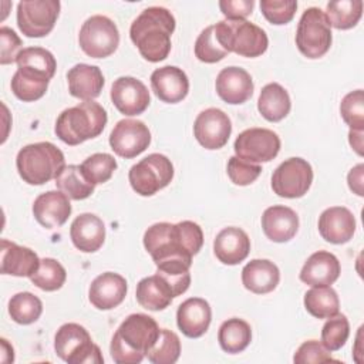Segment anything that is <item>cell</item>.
Segmentation results:
<instances>
[{
	"label": "cell",
	"instance_id": "cell-1",
	"mask_svg": "<svg viewBox=\"0 0 364 364\" xmlns=\"http://www.w3.org/2000/svg\"><path fill=\"white\" fill-rule=\"evenodd\" d=\"M202 245L203 232L192 220L154 223L144 233V246L156 266L178 263L191 267Z\"/></svg>",
	"mask_w": 364,
	"mask_h": 364
},
{
	"label": "cell",
	"instance_id": "cell-2",
	"mask_svg": "<svg viewBox=\"0 0 364 364\" xmlns=\"http://www.w3.org/2000/svg\"><path fill=\"white\" fill-rule=\"evenodd\" d=\"M173 30L175 17L172 13L165 7L152 6L142 10L131 23L129 37L146 61L159 63L171 51Z\"/></svg>",
	"mask_w": 364,
	"mask_h": 364
},
{
	"label": "cell",
	"instance_id": "cell-3",
	"mask_svg": "<svg viewBox=\"0 0 364 364\" xmlns=\"http://www.w3.org/2000/svg\"><path fill=\"white\" fill-rule=\"evenodd\" d=\"M161 333L154 317L142 313L129 314L117 328L109 353L117 364H139Z\"/></svg>",
	"mask_w": 364,
	"mask_h": 364
},
{
	"label": "cell",
	"instance_id": "cell-4",
	"mask_svg": "<svg viewBox=\"0 0 364 364\" xmlns=\"http://www.w3.org/2000/svg\"><path fill=\"white\" fill-rule=\"evenodd\" d=\"M107 111L95 101H84L64 109L55 121V135L67 145H78L98 136L107 125Z\"/></svg>",
	"mask_w": 364,
	"mask_h": 364
},
{
	"label": "cell",
	"instance_id": "cell-5",
	"mask_svg": "<svg viewBox=\"0 0 364 364\" xmlns=\"http://www.w3.org/2000/svg\"><path fill=\"white\" fill-rule=\"evenodd\" d=\"M20 178L28 185H43L55 179L65 166L64 154L51 142H36L23 146L16 158Z\"/></svg>",
	"mask_w": 364,
	"mask_h": 364
},
{
	"label": "cell",
	"instance_id": "cell-6",
	"mask_svg": "<svg viewBox=\"0 0 364 364\" xmlns=\"http://www.w3.org/2000/svg\"><path fill=\"white\" fill-rule=\"evenodd\" d=\"M213 26L220 46L228 53L253 58L267 50L269 40L264 30L250 21L226 18Z\"/></svg>",
	"mask_w": 364,
	"mask_h": 364
},
{
	"label": "cell",
	"instance_id": "cell-7",
	"mask_svg": "<svg viewBox=\"0 0 364 364\" xmlns=\"http://www.w3.org/2000/svg\"><path fill=\"white\" fill-rule=\"evenodd\" d=\"M55 354L68 364H101V350L92 343L90 333L77 323L63 324L54 337Z\"/></svg>",
	"mask_w": 364,
	"mask_h": 364
},
{
	"label": "cell",
	"instance_id": "cell-8",
	"mask_svg": "<svg viewBox=\"0 0 364 364\" xmlns=\"http://www.w3.org/2000/svg\"><path fill=\"white\" fill-rule=\"evenodd\" d=\"M331 26L323 10L309 7L303 11L296 31V46L307 58H320L331 47Z\"/></svg>",
	"mask_w": 364,
	"mask_h": 364
},
{
	"label": "cell",
	"instance_id": "cell-9",
	"mask_svg": "<svg viewBox=\"0 0 364 364\" xmlns=\"http://www.w3.org/2000/svg\"><path fill=\"white\" fill-rule=\"evenodd\" d=\"M173 165L162 154H149L131 166L128 179L131 188L141 196H152L171 183Z\"/></svg>",
	"mask_w": 364,
	"mask_h": 364
},
{
	"label": "cell",
	"instance_id": "cell-10",
	"mask_svg": "<svg viewBox=\"0 0 364 364\" xmlns=\"http://www.w3.org/2000/svg\"><path fill=\"white\" fill-rule=\"evenodd\" d=\"M78 43L88 57L104 58L118 48L119 31L111 18L95 14L82 23L78 34Z\"/></svg>",
	"mask_w": 364,
	"mask_h": 364
},
{
	"label": "cell",
	"instance_id": "cell-11",
	"mask_svg": "<svg viewBox=\"0 0 364 364\" xmlns=\"http://www.w3.org/2000/svg\"><path fill=\"white\" fill-rule=\"evenodd\" d=\"M58 0H23L17 4V26L27 37H44L60 14Z\"/></svg>",
	"mask_w": 364,
	"mask_h": 364
},
{
	"label": "cell",
	"instance_id": "cell-12",
	"mask_svg": "<svg viewBox=\"0 0 364 364\" xmlns=\"http://www.w3.org/2000/svg\"><path fill=\"white\" fill-rule=\"evenodd\" d=\"M313 182L311 165L299 156L282 162L272 175V189L282 198H301Z\"/></svg>",
	"mask_w": 364,
	"mask_h": 364
},
{
	"label": "cell",
	"instance_id": "cell-13",
	"mask_svg": "<svg viewBox=\"0 0 364 364\" xmlns=\"http://www.w3.org/2000/svg\"><path fill=\"white\" fill-rule=\"evenodd\" d=\"M233 148L236 156L247 162H269L280 151V138L267 128H249L237 135Z\"/></svg>",
	"mask_w": 364,
	"mask_h": 364
},
{
	"label": "cell",
	"instance_id": "cell-14",
	"mask_svg": "<svg viewBox=\"0 0 364 364\" xmlns=\"http://www.w3.org/2000/svg\"><path fill=\"white\" fill-rule=\"evenodd\" d=\"M151 144V132L139 119H121L109 134L111 149L122 158H135Z\"/></svg>",
	"mask_w": 364,
	"mask_h": 364
},
{
	"label": "cell",
	"instance_id": "cell-15",
	"mask_svg": "<svg viewBox=\"0 0 364 364\" xmlns=\"http://www.w3.org/2000/svg\"><path fill=\"white\" fill-rule=\"evenodd\" d=\"M232 122L222 109L206 108L195 119L193 135L206 149H219L228 144Z\"/></svg>",
	"mask_w": 364,
	"mask_h": 364
},
{
	"label": "cell",
	"instance_id": "cell-16",
	"mask_svg": "<svg viewBox=\"0 0 364 364\" xmlns=\"http://www.w3.org/2000/svg\"><path fill=\"white\" fill-rule=\"evenodd\" d=\"M111 101L121 114L132 117L142 114L148 108L151 97L142 81L125 75L112 82Z\"/></svg>",
	"mask_w": 364,
	"mask_h": 364
},
{
	"label": "cell",
	"instance_id": "cell-17",
	"mask_svg": "<svg viewBox=\"0 0 364 364\" xmlns=\"http://www.w3.org/2000/svg\"><path fill=\"white\" fill-rule=\"evenodd\" d=\"M127 280L114 272L97 276L90 284L88 299L98 310H111L119 306L127 296Z\"/></svg>",
	"mask_w": 364,
	"mask_h": 364
},
{
	"label": "cell",
	"instance_id": "cell-18",
	"mask_svg": "<svg viewBox=\"0 0 364 364\" xmlns=\"http://www.w3.org/2000/svg\"><path fill=\"white\" fill-rule=\"evenodd\" d=\"M36 220L46 229L63 226L71 215L70 198L61 191H48L38 195L33 203Z\"/></svg>",
	"mask_w": 364,
	"mask_h": 364
},
{
	"label": "cell",
	"instance_id": "cell-19",
	"mask_svg": "<svg viewBox=\"0 0 364 364\" xmlns=\"http://www.w3.org/2000/svg\"><path fill=\"white\" fill-rule=\"evenodd\" d=\"M151 87L161 101L175 104L188 95L189 80L182 68L165 65L151 74Z\"/></svg>",
	"mask_w": 364,
	"mask_h": 364
},
{
	"label": "cell",
	"instance_id": "cell-20",
	"mask_svg": "<svg viewBox=\"0 0 364 364\" xmlns=\"http://www.w3.org/2000/svg\"><path fill=\"white\" fill-rule=\"evenodd\" d=\"M216 92L228 104H243L253 94V80L240 67H226L216 77Z\"/></svg>",
	"mask_w": 364,
	"mask_h": 364
},
{
	"label": "cell",
	"instance_id": "cell-21",
	"mask_svg": "<svg viewBox=\"0 0 364 364\" xmlns=\"http://www.w3.org/2000/svg\"><path fill=\"white\" fill-rule=\"evenodd\" d=\"M318 232L326 242L347 243L355 232L354 215L344 206H331L318 218Z\"/></svg>",
	"mask_w": 364,
	"mask_h": 364
},
{
	"label": "cell",
	"instance_id": "cell-22",
	"mask_svg": "<svg viewBox=\"0 0 364 364\" xmlns=\"http://www.w3.org/2000/svg\"><path fill=\"white\" fill-rule=\"evenodd\" d=\"M212 310L209 303L200 297L186 299L176 311V324L189 338L203 336L210 324Z\"/></svg>",
	"mask_w": 364,
	"mask_h": 364
},
{
	"label": "cell",
	"instance_id": "cell-23",
	"mask_svg": "<svg viewBox=\"0 0 364 364\" xmlns=\"http://www.w3.org/2000/svg\"><path fill=\"white\" fill-rule=\"evenodd\" d=\"M262 229L272 242H289L299 230V216L289 206L273 205L262 215Z\"/></svg>",
	"mask_w": 364,
	"mask_h": 364
},
{
	"label": "cell",
	"instance_id": "cell-24",
	"mask_svg": "<svg viewBox=\"0 0 364 364\" xmlns=\"http://www.w3.org/2000/svg\"><path fill=\"white\" fill-rule=\"evenodd\" d=\"M213 252L218 260L223 264H237L247 257L250 252V239L240 228H225L215 237Z\"/></svg>",
	"mask_w": 364,
	"mask_h": 364
},
{
	"label": "cell",
	"instance_id": "cell-25",
	"mask_svg": "<svg viewBox=\"0 0 364 364\" xmlns=\"http://www.w3.org/2000/svg\"><path fill=\"white\" fill-rule=\"evenodd\" d=\"M70 237L78 250L97 252L105 240V225L94 213H81L70 226Z\"/></svg>",
	"mask_w": 364,
	"mask_h": 364
},
{
	"label": "cell",
	"instance_id": "cell-26",
	"mask_svg": "<svg viewBox=\"0 0 364 364\" xmlns=\"http://www.w3.org/2000/svg\"><path fill=\"white\" fill-rule=\"evenodd\" d=\"M338 259L326 250L313 253L300 270V280L309 286H330L340 276Z\"/></svg>",
	"mask_w": 364,
	"mask_h": 364
},
{
	"label": "cell",
	"instance_id": "cell-27",
	"mask_svg": "<svg viewBox=\"0 0 364 364\" xmlns=\"http://www.w3.org/2000/svg\"><path fill=\"white\" fill-rule=\"evenodd\" d=\"M40 266L37 253L7 239H1V273L16 277H31Z\"/></svg>",
	"mask_w": 364,
	"mask_h": 364
},
{
	"label": "cell",
	"instance_id": "cell-28",
	"mask_svg": "<svg viewBox=\"0 0 364 364\" xmlns=\"http://www.w3.org/2000/svg\"><path fill=\"white\" fill-rule=\"evenodd\" d=\"M68 91L73 97L92 101L97 98L104 87V75L97 65L75 64L67 73Z\"/></svg>",
	"mask_w": 364,
	"mask_h": 364
},
{
	"label": "cell",
	"instance_id": "cell-29",
	"mask_svg": "<svg viewBox=\"0 0 364 364\" xmlns=\"http://www.w3.org/2000/svg\"><path fill=\"white\" fill-rule=\"evenodd\" d=\"M280 280L279 267L267 259H253L242 270V283L245 289L256 294L273 291Z\"/></svg>",
	"mask_w": 364,
	"mask_h": 364
},
{
	"label": "cell",
	"instance_id": "cell-30",
	"mask_svg": "<svg viewBox=\"0 0 364 364\" xmlns=\"http://www.w3.org/2000/svg\"><path fill=\"white\" fill-rule=\"evenodd\" d=\"M135 296L139 306L151 311L166 309L175 299L171 284L158 273L141 279L136 284Z\"/></svg>",
	"mask_w": 364,
	"mask_h": 364
},
{
	"label": "cell",
	"instance_id": "cell-31",
	"mask_svg": "<svg viewBox=\"0 0 364 364\" xmlns=\"http://www.w3.org/2000/svg\"><path fill=\"white\" fill-rule=\"evenodd\" d=\"M291 102L289 92L277 82L266 84L257 100V109L270 122L282 121L290 112Z\"/></svg>",
	"mask_w": 364,
	"mask_h": 364
},
{
	"label": "cell",
	"instance_id": "cell-32",
	"mask_svg": "<svg viewBox=\"0 0 364 364\" xmlns=\"http://www.w3.org/2000/svg\"><path fill=\"white\" fill-rule=\"evenodd\" d=\"M252 340V328L247 321L233 317L222 323L218 331V341L223 351L237 354L243 351Z\"/></svg>",
	"mask_w": 364,
	"mask_h": 364
},
{
	"label": "cell",
	"instance_id": "cell-33",
	"mask_svg": "<svg viewBox=\"0 0 364 364\" xmlns=\"http://www.w3.org/2000/svg\"><path fill=\"white\" fill-rule=\"evenodd\" d=\"M304 307L316 318H330L338 314L340 300L330 286H314L304 294Z\"/></svg>",
	"mask_w": 364,
	"mask_h": 364
},
{
	"label": "cell",
	"instance_id": "cell-34",
	"mask_svg": "<svg viewBox=\"0 0 364 364\" xmlns=\"http://www.w3.org/2000/svg\"><path fill=\"white\" fill-rule=\"evenodd\" d=\"M48 82L50 80L44 75L17 68L11 78V91L18 100L31 102L40 100L46 94Z\"/></svg>",
	"mask_w": 364,
	"mask_h": 364
},
{
	"label": "cell",
	"instance_id": "cell-35",
	"mask_svg": "<svg viewBox=\"0 0 364 364\" xmlns=\"http://www.w3.org/2000/svg\"><path fill=\"white\" fill-rule=\"evenodd\" d=\"M57 188L73 200H82L95 189V185L88 182L81 172L80 165H65L55 178Z\"/></svg>",
	"mask_w": 364,
	"mask_h": 364
},
{
	"label": "cell",
	"instance_id": "cell-36",
	"mask_svg": "<svg viewBox=\"0 0 364 364\" xmlns=\"http://www.w3.org/2000/svg\"><path fill=\"white\" fill-rule=\"evenodd\" d=\"M331 27L338 30L353 28L363 16L361 0H337L330 1L324 11Z\"/></svg>",
	"mask_w": 364,
	"mask_h": 364
},
{
	"label": "cell",
	"instance_id": "cell-37",
	"mask_svg": "<svg viewBox=\"0 0 364 364\" xmlns=\"http://www.w3.org/2000/svg\"><path fill=\"white\" fill-rule=\"evenodd\" d=\"M18 70H27L51 80L55 74L57 63L54 55L43 47H26L20 51L17 60Z\"/></svg>",
	"mask_w": 364,
	"mask_h": 364
},
{
	"label": "cell",
	"instance_id": "cell-38",
	"mask_svg": "<svg viewBox=\"0 0 364 364\" xmlns=\"http://www.w3.org/2000/svg\"><path fill=\"white\" fill-rule=\"evenodd\" d=\"M41 313V300L30 291H20L14 294L9 301V314L11 320L18 324H31L40 318Z\"/></svg>",
	"mask_w": 364,
	"mask_h": 364
},
{
	"label": "cell",
	"instance_id": "cell-39",
	"mask_svg": "<svg viewBox=\"0 0 364 364\" xmlns=\"http://www.w3.org/2000/svg\"><path fill=\"white\" fill-rule=\"evenodd\" d=\"M67 279L64 266L53 257H44L40 260L37 272L30 277L31 283L44 291H55L63 287Z\"/></svg>",
	"mask_w": 364,
	"mask_h": 364
},
{
	"label": "cell",
	"instance_id": "cell-40",
	"mask_svg": "<svg viewBox=\"0 0 364 364\" xmlns=\"http://www.w3.org/2000/svg\"><path fill=\"white\" fill-rule=\"evenodd\" d=\"M181 355V340L179 337L168 330L161 328L159 337L155 344L148 350V360L154 364H173Z\"/></svg>",
	"mask_w": 364,
	"mask_h": 364
},
{
	"label": "cell",
	"instance_id": "cell-41",
	"mask_svg": "<svg viewBox=\"0 0 364 364\" xmlns=\"http://www.w3.org/2000/svg\"><path fill=\"white\" fill-rule=\"evenodd\" d=\"M81 172L85 179L94 185L107 182L117 169V161L112 155L105 152L92 154L81 165Z\"/></svg>",
	"mask_w": 364,
	"mask_h": 364
},
{
	"label": "cell",
	"instance_id": "cell-42",
	"mask_svg": "<svg viewBox=\"0 0 364 364\" xmlns=\"http://www.w3.org/2000/svg\"><path fill=\"white\" fill-rule=\"evenodd\" d=\"M229 53L220 46L216 33L215 26H208L200 31L195 41V55L202 63H218L223 60Z\"/></svg>",
	"mask_w": 364,
	"mask_h": 364
},
{
	"label": "cell",
	"instance_id": "cell-43",
	"mask_svg": "<svg viewBox=\"0 0 364 364\" xmlns=\"http://www.w3.org/2000/svg\"><path fill=\"white\" fill-rule=\"evenodd\" d=\"M350 336V323L344 314L330 317L321 328V344L328 351L340 350Z\"/></svg>",
	"mask_w": 364,
	"mask_h": 364
},
{
	"label": "cell",
	"instance_id": "cell-44",
	"mask_svg": "<svg viewBox=\"0 0 364 364\" xmlns=\"http://www.w3.org/2000/svg\"><path fill=\"white\" fill-rule=\"evenodd\" d=\"M340 114L350 129L364 131V94L355 90L344 95L340 104Z\"/></svg>",
	"mask_w": 364,
	"mask_h": 364
},
{
	"label": "cell",
	"instance_id": "cell-45",
	"mask_svg": "<svg viewBox=\"0 0 364 364\" xmlns=\"http://www.w3.org/2000/svg\"><path fill=\"white\" fill-rule=\"evenodd\" d=\"M260 10L264 18L276 26L287 24L294 17L297 1L294 0H262Z\"/></svg>",
	"mask_w": 364,
	"mask_h": 364
},
{
	"label": "cell",
	"instance_id": "cell-46",
	"mask_svg": "<svg viewBox=\"0 0 364 364\" xmlns=\"http://www.w3.org/2000/svg\"><path fill=\"white\" fill-rule=\"evenodd\" d=\"M228 176L235 185L239 186H246L255 182L262 168L259 164H252L247 162L239 156H230L228 161Z\"/></svg>",
	"mask_w": 364,
	"mask_h": 364
},
{
	"label": "cell",
	"instance_id": "cell-47",
	"mask_svg": "<svg viewBox=\"0 0 364 364\" xmlns=\"http://www.w3.org/2000/svg\"><path fill=\"white\" fill-rule=\"evenodd\" d=\"M293 361L296 364H310V363L321 364V363H330V361L338 363L330 355V351L317 340L304 341L294 353Z\"/></svg>",
	"mask_w": 364,
	"mask_h": 364
},
{
	"label": "cell",
	"instance_id": "cell-48",
	"mask_svg": "<svg viewBox=\"0 0 364 364\" xmlns=\"http://www.w3.org/2000/svg\"><path fill=\"white\" fill-rule=\"evenodd\" d=\"M23 43L20 40V37L14 33V30H11L10 27L1 26L0 27V64L6 65V64H11L17 60L20 51L23 50Z\"/></svg>",
	"mask_w": 364,
	"mask_h": 364
},
{
	"label": "cell",
	"instance_id": "cell-49",
	"mask_svg": "<svg viewBox=\"0 0 364 364\" xmlns=\"http://www.w3.org/2000/svg\"><path fill=\"white\" fill-rule=\"evenodd\" d=\"M255 7L253 0H220L219 9L229 20H245L252 14Z\"/></svg>",
	"mask_w": 364,
	"mask_h": 364
},
{
	"label": "cell",
	"instance_id": "cell-50",
	"mask_svg": "<svg viewBox=\"0 0 364 364\" xmlns=\"http://www.w3.org/2000/svg\"><path fill=\"white\" fill-rule=\"evenodd\" d=\"M363 173H364V165L358 164L357 166H354L348 172V176H347V182H348L350 189L354 193H357L358 196L364 195V191H363Z\"/></svg>",
	"mask_w": 364,
	"mask_h": 364
},
{
	"label": "cell",
	"instance_id": "cell-51",
	"mask_svg": "<svg viewBox=\"0 0 364 364\" xmlns=\"http://www.w3.org/2000/svg\"><path fill=\"white\" fill-rule=\"evenodd\" d=\"M348 139H350V145L354 148V151L358 155H363V131L350 129Z\"/></svg>",
	"mask_w": 364,
	"mask_h": 364
}]
</instances>
